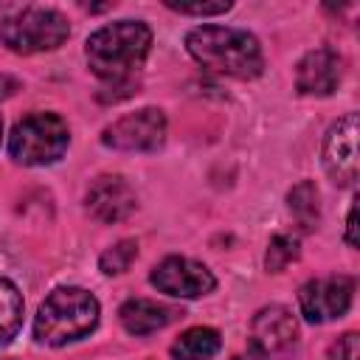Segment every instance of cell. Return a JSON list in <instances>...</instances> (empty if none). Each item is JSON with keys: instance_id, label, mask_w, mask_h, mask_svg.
Here are the masks:
<instances>
[{"instance_id": "14", "label": "cell", "mask_w": 360, "mask_h": 360, "mask_svg": "<svg viewBox=\"0 0 360 360\" xmlns=\"http://www.w3.org/2000/svg\"><path fill=\"white\" fill-rule=\"evenodd\" d=\"M217 352H219V332L208 326L188 329L172 343L174 360H211Z\"/></svg>"}, {"instance_id": "19", "label": "cell", "mask_w": 360, "mask_h": 360, "mask_svg": "<svg viewBox=\"0 0 360 360\" xmlns=\"http://www.w3.org/2000/svg\"><path fill=\"white\" fill-rule=\"evenodd\" d=\"M166 8L172 11H180V14H197V17H214V14H225L231 8L228 0H219V3H177V0H166Z\"/></svg>"}, {"instance_id": "17", "label": "cell", "mask_w": 360, "mask_h": 360, "mask_svg": "<svg viewBox=\"0 0 360 360\" xmlns=\"http://www.w3.org/2000/svg\"><path fill=\"white\" fill-rule=\"evenodd\" d=\"M292 259H298V239L284 236V233L273 236L270 245H267V253H264V267H267L270 273H278V270H284Z\"/></svg>"}, {"instance_id": "22", "label": "cell", "mask_w": 360, "mask_h": 360, "mask_svg": "<svg viewBox=\"0 0 360 360\" xmlns=\"http://www.w3.org/2000/svg\"><path fill=\"white\" fill-rule=\"evenodd\" d=\"M14 87H17V84H14V79H8V76H0V98H3V96H8Z\"/></svg>"}, {"instance_id": "21", "label": "cell", "mask_w": 360, "mask_h": 360, "mask_svg": "<svg viewBox=\"0 0 360 360\" xmlns=\"http://www.w3.org/2000/svg\"><path fill=\"white\" fill-rule=\"evenodd\" d=\"M346 239H349V245H352V248L357 245V208H354V205L349 208V219H346Z\"/></svg>"}, {"instance_id": "9", "label": "cell", "mask_w": 360, "mask_h": 360, "mask_svg": "<svg viewBox=\"0 0 360 360\" xmlns=\"http://www.w3.org/2000/svg\"><path fill=\"white\" fill-rule=\"evenodd\" d=\"M298 340V323L290 309L273 304L256 312L250 323V346L262 357H278L287 354Z\"/></svg>"}, {"instance_id": "5", "label": "cell", "mask_w": 360, "mask_h": 360, "mask_svg": "<svg viewBox=\"0 0 360 360\" xmlns=\"http://www.w3.org/2000/svg\"><path fill=\"white\" fill-rule=\"evenodd\" d=\"M70 34L68 20L53 11V8H22L11 17L3 20L0 25V39L14 51V53H39V51H53L59 48Z\"/></svg>"}, {"instance_id": "20", "label": "cell", "mask_w": 360, "mask_h": 360, "mask_svg": "<svg viewBox=\"0 0 360 360\" xmlns=\"http://www.w3.org/2000/svg\"><path fill=\"white\" fill-rule=\"evenodd\" d=\"M329 360H360V338L357 332H346L329 346Z\"/></svg>"}, {"instance_id": "6", "label": "cell", "mask_w": 360, "mask_h": 360, "mask_svg": "<svg viewBox=\"0 0 360 360\" xmlns=\"http://www.w3.org/2000/svg\"><path fill=\"white\" fill-rule=\"evenodd\" d=\"M163 138H166V115L155 107H143L138 112L121 115L101 132L104 146L121 152H152L163 143Z\"/></svg>"}, {"instance_id": "3", "label": "cell", "mask_w": 360, "mask_h": 360, "mask_svg": "<svg viewBox=\"0 0 360 360\" xmlns=\"http://www.w3.org/2000/svg\"><path fill=\"white\" fill-rule=\"evenodd\" d=\"M96 323L98 301L82 287H59L42 301L34 318V335L39 343L65 346L70 340L90 335Z\"/></svg>"}, {"instance_id": "15", "label": "cell", "mask_w": 360, "mask_h": 360, "mask_svg": "<svg viewBox=\"0 0 360 360\" xmlns=\"http://www.w3.org/2000/svg\"><path fill=\"white\" fill-rule=\"evenodd\" d=\"M22 323V298L8 278H0V346L11 343Z\"/></svg>"}, {"instance_id": "10", "label": "cell", "mask_w": 360, "mask_h": 360, "mask_svg": "<svg viewBox=\"0 0 360 360\" xmlns=\"http://www.w3.org/2000/svg\"><path fill=\"white\" fill-rule=\"evenodd\" d=\"M323 166L338 186H352L357 177V112L343 115L323 141Z\"/></svg>"}, {"instance_id": "1", "label": "cell", "mask_w": 360, "mask_h": 360, "mask_svg": "<svg viewBox=\"0 0 360 360\" xmlns=\"http://www.w3.org/2000/svg\"><path fill=\"white\" fill-rule=\"evenodd\" d=\"M152 45V31L138 20H121L98 28L87 39L90 70L112 84L129 87L132 73L143 65Z\"/></svg>"}, {"instance_id": "11", "label": "cell", "mask_w": 360, "mask_h": 360, "mask_svg": "<svg viewBox=\"0 0 360 360\" xmlns=\"http://www.w3.org/2000/svg\"><path fill=\"white\" fill-rule=\"evenodd\" d=\"M87 211L98 222H121L135 211V191L124 177L104 174L87 191Z\"/></svg>"}, {"instance_id": "18", "label": "cell", "mask_w": 360, "mask_h": 360, "mask_svg": "<svg viewBox=\"0 0 360 360\" xmlns=\"http://www.w3.org/2000/svg\"><path fill=\"white\" fill-rule=\"evenodd\" d=\"M135 256H138V245H135L132 239H121V242H115L112 248H107V250L101 253L98 267H101L107 276H115V273H124V270L132 264Z\"/></svg>"}, {"instance_id": "23", "label": "cell", "mask_w": 360, "mask_h": 360, "mask_svg": "<svg viewBox=\"0 0 360 360\" xmlns=\"http://www.w3.org/2000/svg\"><path fill=\"white\" fill-rule=\"evenodd\" d=\"M0 135H3V121H0Z\"/></svg>"}, {"instance_id": "12", "label": "cell", "mask_w": 360, "mask_h": 360, "mask_svg": "<svg viewBox=\"0 0 360 360\" xmlns=\"http://www.w3.org/2000/svg\"><path fill=\"white\" fill-rule=\"evenodd\" d=\"M340 56L332 48L309 51L295 68V87L304 96H329L340 84Z\"/></svg>"}, {"instance_id": "16", "label": "cell", "mask_w": 360, "mask_h": 360, "mask_svg": "<svg viewBox=\"0 0 360 360\" xmlns=\"http://www.w3.org/2000/svg\"><path fill=\"white\" fill-rule=\"evenodd\" d=\"M287 202H290V211H292V217L298 219V225H301L304 231H312L315 222H318V217H321V205H318V188H315V183H309V180L298 183V186L290 191Z\"/></svg>"}, {"instance_id": "8", "label": "cell", "mask_w": 360, "mask_h": 360, "mask_svg": "<svg viewBox=\"0 0 360 360\" xmlns=\"http://www.w3.org/2000/svg\"><path fill=\"white\" fill-rule=\"evenodd\" d=\"M152 284L174 298H200L214 290V276L205 264L186 259V256H169L152 270Z\"/></svg>"}, {"instance_id": "13", "label": "cell", "mask_w": 360, "mask_h": 360, "mask_svg": "<svg viewBox=\"0 0 360 360\" xmlns=\"http://www.w3.org/2000/svg\"><path fill=\"white\" fill-rule=\"evenodd\" d=\"M177 315V309L166 307V304H158V301H149V298H129L121 309H118V318L124 323V329L129 335H149V332H158L163 329L166 323H172Z\"/></svg>"}, {"instance_id": "4", "label": "cell", "mask_w": 360, "mask_h": 360, "mask_svg": "<svg viewBox=\"0 0 360 360\" xmlns=\"http://www.w3.org/2000/svg\"><path fill=\"white\" fill-rule=\"evenodd\" d=\"M68 124L53 112H34L22 118L8 138V152L17 163L25 166H45L62 158L68 149Z\"/></svg>"}, {"instance_id": "2", "label": "cell", "mask_w": 360, "mask_h": 360, "mask_svg": "<svg viewBox=\"0 0 360 360\" xmlns=\"http://www.w3.org/2000/svg\"><path fill=\"white\" fill-rule=\"evenodd\" d=\"M188 53L208 70L233 79H253L262 73L264 59L253 34L225 25H200L186 37Z\"/></svg>"}, {"instance_id": "7", "label": "cell", "mask_w": 360, "mask_h": 360, "mask_svg": "<svg viewBox=\"0 0 360 360\" xmlns=\"http://www.w3.org/2000/svg\"><path fill=\"white\" fill-rule=\"evenodd\" d=\"M352 292H354V281L349 276H326V278L307 281L298 292L301 315L309 323L340 318L352 304Z\"/></svg>"}]
</instances>
